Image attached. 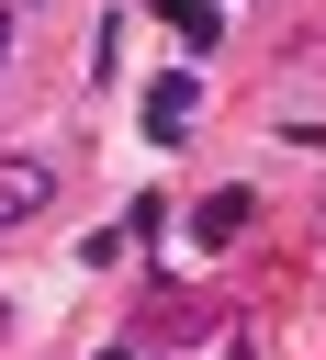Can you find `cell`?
<instances>
[{
	"mask_svg": "<svg viewBox=\"0 0 326 360\" xmlns=\"http://www.w3.org/2000/svg\"><path fill=\"white\" fill-rule=\"evenodd\" d=\"M191 101H202L191 79H157L146 90V135H191Z\"/></svg>",
	"mask_w": 326,
	"mask_h": 360,
	"instance_id": "2",
	"label": "cell"
},
{
	"mask_svg": "<svg viewBox=\"0 0 326 360\" xmlns=\"http://www.w3.org/2000/svg\"><path fill=\"white\" fill-rule=\"evenodd\" d=\"M0 45H11V22H0Z\"/></svg>",
	"mask_w": 326,
	"mask_h": 360,
	"instance_id": "4",
	"label": "cell"
},
{
	"mask_svg": "<svg viewBox=\"0 0 326 360\" xmlns=\"http://www.w3.org/2000/svg\"><path fill=\"white\" fill-rule=\"evenodd\" d=\"M45 191H56V169H45V158H0V225H34V214H45Z\"/></svg>",
	"mask_w": 326,
	"mask_h": 360,
	"instance_id": "1",
	"label": "cell"
},
{
	"mask_svg": "<svg viewBox=\"0 0 326 360\" xmlns=\"http://www.w3.org/2000/svg\"><path fill=\"white\" fill-rule=\"evenodd\" d=\"M169 22H180V34L202 45V34H214V0H169Z\"/></svg>",
	"mask_w": 326,
	"mask_h": 360,
	"instance_id": "3",
	"label": "cell"
}]
</instances>
